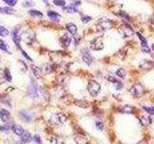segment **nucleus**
Instances as JSON below:
<instances>
[{
	"label": "nucleus",
	"instance_id": "1",
	"mask_svg": "<svg viewBox=\"0 0 154 144\" xmlns=\"http://www.w3.org/2000/svg\"><path fill=\"white\" fill-rule=\"evenodd\" d=\"M88 91L92 97H96L101 91V87L100 85L94 80H90L88 83Z\"/></svg>",
	"mask_w": 154,
	"mask_h": 144
},
{
	"label": "nucleus",
	"instance_id": "2",
	"mask_svg": "<svg viewBox=\"0 0 154 144\" xmlns=\"http://www.w3.org/2000/svg\"><path fill=\"white\" fill-rule=\"evenodd\" d=\"M113 26H114L113 21L110 20V19H106V18L100 19L96 24V28L100 32H104V31L110 30L111 28H113Z\"/></svg>",
	"mask_w": 154,
	"mask_h": 144
},
{
	"label": "nucleus",
	"instance_id": "3",
	"mask_svg": "<svg viewBox=\"0 0 154 144\" xmlns=\"http://www.w3.org/2000/svg\"><path fill=\"white\" fill-rule=\"evenodd\" d=\"M119 32L121 34L123 38H130L134 35V30L128 24H123L119 28Z\"/></svg>",
	"mask_w": 154,
	"mask_h": 144
},
{
	"label": "nucleus",
	"instance_id": "4",
	"mask_svg": "<svg viewBox=\"0 0 154 144\" xmlns=\"http://www.w3.org/2000/svg\"><path fill=\"white\" fill-rule=\"evenodd\" d=\"M51 122L54 124H57V125H62L66 121V116L64 114H61V112H58V114H52L51 118H50Z\"/></svg>",
	"mask_w": 154,
	"mask_h": 144
},
{
	"label": "nucleus",
	"instance_id": "5",
	"mask_svg": "<svg viewBox=\"0 0 154 144\" xmlns=\"http://www.w3.org/2000/svg\"><path fill=\"white\" fill-rule=\"evenodd\" d=\"M27 92L31 97L35 98V99L39 97V87L35 81L32 80V83L30 84V86L27 89Z\"/></svg>",
	"mask_w": 154,
	"mask_h": 144
},
{
	"label": "nucleus",
	"instance_id": "6",
	"mask_svg": "<svg viewBox=\"0 0 154 144\" xmlns=\"http://www.w3.org/2000/svg\"><path fill=\"white\" fill-rule=\"evenodd\" d=\"M81 54H82V59L84 61V63H86L88 66H91L92 64V62H94V58H92V54L90 53V51L87 48H83L82 50H81Z\"/></svg>",
	"mask_w": 154,
	"mask_h": 144
},
{
	"label": "nucleus",
	"instance_id": "7",
	"mask_svg": "<svg viewBox=\"0 0 154 144\" xmlns=\"http://www.w3.org/2000/svg\"><path fill=\"white\" fill-rule=\"evenodd\" d=\"M91 48L94 51H100L103 49V42L100 37H97V38L92 39L91 42Z\"/></svg>",
	"mask_w": 154,
	"mask_h": 144
},
{
	"label": "nucleus",
	"instance_id": "8",
	"mask_svg": "<svg viewBox=\"0 0 154 144\" xmlns=\"http://www.w3.org/2000/svg\"><path fill=\"white\" fill-rule=\"evenodd\" d=\"M129 91L131 93V95L134 96V97H136V98H138L142 94V92H144V89H142V87L141 86V84H136L135 86H133L132 87H131Z\"/></svg>",
	"mask_w": 154,
	"mask_h": 144
},
{
	"label": "nucleus",
	"instance_id": "9",
	"mask_svg": "<svg viewBox=\"0 0 154 144\" xmlns=\"http://www.w3.org/2000/svg\"><path fill=\"white\" fill-rule=\"evenodd\" d=\"M19 117L21 118L22 120L25 121V122H31L33 119V114L32 112H30L29 111H26V110H21V111L18 112Z\"/></svg>",
	"mask_w": 154,
	"mask_h": 144
},
{
	"label": "nucleus",
	"instance_id": "10",
	"mask_svg": "<svg viewBox=\"0 0 154 144\" xmlns=\"http://www.w3.org/2000/svg\"><path fill=\"white\" fill-rule=\"evenodd\" d=\"M20 25H18V26L15 27V29L13 30L12 32V38H13V41L16 44V46L18 47H20L19 45H20V36H19V31H20Z\"/></svg>",
	"mask_w": 154,
	"mask_h": 144
},
{
	"label": "nucleus",
	"instance_id": "11",
	"mask_svg": "<svg viewBox=\"0 0 154 144\" xmlns=\"http://www.w3.org/2000/svg\"><path fill=\"white\" fill-rule=\"evenodd\" d=\"M0 118L4 123H9L12 119V116H11V114L8 110L1 109L0 110Z\"/></svg>",
	"mask_w": 154,
	"mask_h": 144
},
{
	"label": "nucleus",
	"instance_id": "12",
	"mask_svg": "<svg viewBox=\"0 0 154 144\" xmlns=\"http://www.w3.org/2000/svg\"><path fill=\"white\" fill-rule=\"evenodd\" d=\"M12 131L15 133L16 135H19V137H21V135L25 133L24 129L22 128L20 125H18V124H13V125H12Z\"/></svg>",
	"mask_w": 154,
	"mask_h": 144
},
{
	"label": "nucleus",
	"instance_id": "13",
	"mask_svg": "<svg viewBox=\"0 0 154 144\" xmlns=\"http://www.w3.org/2000/svg\"><path fill=\"white\" fill-rule=\"evenodd\" d=\"M140 67L142 69H151L152 67H154V63L147 60H144L140 64Z\"/></svg>",
	"mask_w": 154,
	"mask_h": 144
},
{
	"label": "nucleus",
	"instance_id": "14",
	"mask_svg": "<svg viewBox=\"0 0 154 144\" xmlns=\"http://www.w3.org/2000/svg\"><path fill=\"white\" fill-rule=\"evenodd\" d=\"M74 140L76 144H88V140H87V138L84 137V135H76L74 137Z\"/></svg>",
	"mask_w": 154,
	"mask_h": 144
},
{
	"label": "nucleus",
	"instance_id": "15",
	"mask_svg": "<svg viewBox=\"0 0 154 144\" xmlns=\"http://www.w3.org/2000/svg\"><path fill=\"white\" fill-rule=\"evenodd\" d=\"M47 16H49V18L51 19V20H53V21H59V19H60V15H59L58 13H56V12H54V11H48L47 12Z\"/></svg>",
	"mask_w": 154,
	"mask_h": 144
},
{
	"label": "nucleus",
	"instance_id": "16",
	"mask_svg": "<svg viewBox=\"0 0 154 144\" xmlns=\"http://www.w3.org/2000/svg\"><path fill=\"white\" fill-rule=\"evenodd\" d=\"M66 29H68V31L71 34V35H75V34H76L77 27L75 26L73 23H68L66 25Z\"/></svg>",
	"mask_w": 154,
	"mask_h": 144
},
{
	"label": "nucleus",
	"instance_id": "17",
	"mask_svg": "<svg viewBox=\"0 0 154 144\" xmlns=\"http://www.w3.org/2000/svg\"><path fill=\"white\" fill-rule=\"evenodd\" d=\"M119 111L120 112H122V114H132L134 112V108H132L131 106L125 105V106H123Z\"/></svg>",
	"mask_w": 154,
	"mask_h": 144
},
{
	"label": "nucleus",
	"instance_id": "18",
	"mask_svg": "<svg viewBox=\"0 0 154 144\" xmlns=\"http://www.w3.org/2000/svg\"><path fill=\"white\" fill-rule=\"evenodd\" d=\"M50 144H63V140L58 135H53V137L50 138L49 140Z\"/></svg>",
	"mask_w": 154,
	"mask_h": 144
},
{
	"label": "nucleus",
	"instance_id": "19",
	"mask_svg": "<svg viewBox=\"0 0 154 144\" xmlns=\"http://www.w3.org/2000/svg\"><path fill=\"white\" fill-rule=\"evenodd\" d=\"M61 41H62V43H63V45H65V47H68L69 45L71 44V39L69 38V37L66 36V35H64L63 38L61 39Z\"/></svg>",
	"mask_w": 154,
	"mask_h": 144
},
{
	"label": "nucleus",
	"instance_id": "20",
	"mask_svg": "<svg viewBox=\"0 0 154 144\" xmlns=\"http://www.w3.org/2000/svg\"><path fill=\"white\" fill-rule=\"evenodd\" d=\"M116 74L117 75V77L123 79V78L126 77V70L124 68H122V67H119V68L116 71Z\"/></svg>",
	"mask_w": 154,
	"mask_h": 144
},
{
	"label": "nucleus",
	"instance_id": "21",
	"mask_svg": "<svg viewBox=\"0 0 154 144\" xmlns=\"http://www.w3.org/2000/svg\"><path fill=\"white\" fill-rule=\"evenodd\" d=\"M140 121H141V123L142 124V125H149V124L151 123V118L148 116V115H145V116H142L141 118H140Z\"/></svg>",
	"mask_w": 154,
	"mask_h": 144
},
{
	"label": "nucleus",
	"instance_id": "22",
	"mask_svg": "<svg viewBox=\"0 0 154 144\" xmlns=\"http://www.w3.org/2000/svg\"><path fill=\"white\" fill-rule=\"evenodd\" d=\"M20 137H21V140H22V142H23V143L29 142V141L31 140V135L28 132H25Z\"/></svg>",
	"mask_w": 154,
	"mask_h": 144
},
{
	"label": "nucleus",
	"instance_id": "23",
	"mask_svg": "<svg viewBox=\"0 0 154 144\" xmlns=\"http://www.w3.org/2000/svg\"><path fill=\"white\" fill-rule=\"evenodd\" d=\"M28 14L33 16H36V18H43V13L40 12V11H37V10H30Z\"/></svg>",
	"mask_w": 154,
	"mask_h": 144
},
{
	"label": "nucleus",
	"instance_id": "24",
	"mask_svg": "<svg viewBox=\"0 0 154 144\" xmlns=\"http://www.w3.org/2000/svg\"><path fill=\"white\" fill-rule=\"evenodd\" d=\"M137 36H138L139 39L141 41V44H142V47H147V41L145 39V37L141 35L140 33H137Z\"/></svg>",
	"mask_w": 154,
	"mask_h": 144
},
{
	"label": "nucleus",
	"instance_id": "25",
	"mask_svg": "<svg viewBox=\"0 0 154 144\" xmlns=\"http://www.w3.org/2000/svg\"><path fill=\"white\" fill-rule=\"evenodd\" d=\"M64 10L66 11L69 14H72V13H78V10L76 9V7L73 6V5H71V6H69V7H64Z\"/></svg>",
	"mask_w": 154,
	"mask_h": 144
},
{
	"label": "nucleus",
	"instance_id": "26",
	"mask_svg": "<svg viewBox=\"0 0 154 144\" xmlns=\"http://www.w3.org/2000/svg\"><path fill=\"white\" fill-rule=\"evenodd\" d=\"M9 34H10V32L7 28H5L4 26H0V36L1 37H8Z\"/></svg>",
	"mask_w": 154,
	"mask_h": 144
},
{
	"label": "nucleus",
	"instance_id": "27",
	"mask_svg": "<svg viewBox=\"0 0 154 144\" xmlns=\"http://www.w3.org/2000/svg\"><path fill=\"white\" fill-rule=\"evenodd\" d=\"M32 70H33V72H34V74L36 75V77H37V78L41 77V68H39L38 66H32Z\"/></svg>",
	"mask_w": 154,
	"mask_h": 144
},
{
	"label": "nucleus",
	"instance_id": "28",
	"mask_svg": "<svg viewBox=\"0 0 154 144\" xmlns=\"http://www.w3.org/2000/svg\"><path fill=\"white\" fill-rule=\"evenodd\" d=\"M4 78H5V80L8 81V82H11L12 81V76H11V73H10V70L6 68L4 70Z\"/></svg>",
	"mask_w": 154,
	"mask_h": 144
},
{
	"label": "nucleus",
	"instance_id": "29",
	"mask_svg": "<svg viewBox=\"0 0 154 144\" xmlns=\"http://www.w3.org/2000/svg\"><path fill=\"white\" fill-rule=\"evenodd\" d=\"M76 105H78V107H81V108H88L89 103L87 102V101L79 100V101H76Z\"/></svg>",
	"mask_w": 154,
	"mask_h": 144
},
{
	"label": "nucleus",
	"instance_id": "30",
	"mask_svg": "<svg viewBox=\"0 0 154 144\" xmlns=\"http://www.w3.org/2000/svg\"><path fill=\"white\" fill-rule=\"evenodd\" d=\"M117 15L119 16L120 18L123 19V20H125V19H126V21H129L130 20V18L128 16L127 14H125V13H123V12H119V14H117Z\"/></svg>",
	"mask_w": 154,
	"mask_h": 144
},
{
	"label": "nucleus",
	"instance_id": "31",
	"mask_svg": "<svg viewBox=\"0 0 154 144\" xmlns=\"http://www.w3.org/2000/svg\"><path fill=\"white\" fill-rule=\"evenodd\" d=\"M142 109H144L148 114H150V115L154 114V108H152V107H145H145H142Z\"/></svg>",
	"mask_w": 154,
	"mask_h": 144
},
{
	"label": "nucleus",
	"instance_id": "32",
	"mask_svg": "<svg viewBox=\"0 0 154 144\" xmlns=\"http://www.w3.org/2000/svg\"><path fill=\"white\" fill-rule=\"evenodd\" d=\"M107 80L110 82V83H113L114 85H116V84L119 83V82H120L119 80H117V78L114 77V76H108V77H107Z\"/></svg>",
	"mask_w": 154,
	"mask_h": 144
},
{
	"label": "nucleus",
	"instance_id": "33",
	"mask_svg": "<svg viewBox=\"0 0 154 144\" xmlns=\"http://www.w3.org/2000/svg\"><path fill=\"white\" fill-rule=\"evenodd\" d=\"M96 127L98 131H103L104 130V124H103L101 121H96Z\"/></svg>",
	"mask_w": 154,
	"mask_h": 144
},
{
	"label": "nucleus",
	"instance_id": "34",
	"mask_svg": "<svg viewBox=\"0 0 154 144\" xmlns=\"http://www.w3.org/2000/svg\"><path fill=\"white\" fill-rule=\"evenodd\" d=\"M0 50H3V51H8L6 42H5L4 41H2V39H0Z\"/></svg>",
	"mask_w": 154,
	"mask_h": 144
},
{
	"label": "nucleus",
	"instance_id": "35",
	"mask_svg": "<svg viewBox=\"0 0 154 144\" xmlns=\"http://www.w3.org/2000/svg\"><path fill=\"white\" fill-rule=\"evenodd\" d=\"M53 3H54L56 6L63 7V6H65V5H66V1H65V0H54V1H53Z\"/></svg>",
	"mask_w": 154,
	"mask_h": 144
},
{
	"label": "nucleus",
	"instance_id": "36",
	"mask_svg": "<svg viewBox=\"0 0 154 144\" xmlns=\"http://www.w3.org/2000/svg\"><path fill=\"white\" fill-rule=\"evenodd\" d=\"M3 1L6 3L7 5H9L10 7H13L18 3V0H3Z\"/></svg>",
	"mask_w": 154,
	"mask_h": 144
},
{
	"label": "nucleus",
	"instance_id": "37",
	"mask_svg": "<svg viewBox=\"0 0 154 144\" xmlns=\"http://www.w3.org/2000/svg\"><path fill=\"white\" fill-rule=\"evenodd\" d=\"M81 20H82L84 23H88L89 21L92 20V18H91V16H89L82 15V16H81Z\"/></svg>",
	"mask_w": 154,
	"mask_h": 144
},
{
	"label": "nucleus",
	"instance_id": "38",
	"mask_svg": "<svg viewBox=\"0 0 154 144\" xmlns=\"http://www.w3.org/2000/svg\"><path fill=\"white\" fill-rule=\"evenodd\" d=\"M3 11H4V14H14L15 13L14 9L11 7H5V8H3Z\"/></svg>",
	"mask_w": 154,
	"mask_h": 144
},
{
	"label": "nucleus",
	"instance_id": "39",
	"mask_svg": "<svg viewBox=\"0 0 154 144\" xmlns=\"http://www.w3.org/2000/svg\"><path fill=\"white\" fill-rule=\"evenodd\" d=\"M18 49H19V50H20V52H21V54H22V55H23V56H24V57H25V58H26V59H27V60H28V61H30V62H32V59H31V58L29 57V56H28V55H27V53H26V52H25V51H24V50H23V49H21V48H20V47H18Z\"/></svg>",
	"mask_w": 154,
	"mask_h": 144
},
{
	"label": "nucleus",
	"instance_id": "40",
	"mask_svg": "<svg viewBox=\"0 0 154 144\" xmlns=\"http://www.w3.org/2000/svg\"><path fill=\"white\" fill-rule=\"evenodd\" d=\"M0 100H1V102L6 103V104H9V106H11V102H10L9 97H4V96H2V97L0 98Z\"/></svg>",
	"mask_w": 154,
	"mask_h": 144
},
{
	"label": "nucleus",
	"instance_id": "41",
	"mask_svg": "<svg viewBox=\"0 0 154 144\" xmlns=\"http://www.w3.org/2000/svg\"><path fill=\"white\" fill-rule=\"evenodd\" d=\"M35 3L33 1H25L23 2V6L24 7H32V6H34Z\"/></svg>",
	"mask_w": 154,
	"mask_h": 144
},
{
	"label": "nucleus",
	"instance_id": "42",
	"mask_svg": "<svg viewBox=\"0 0 154 144\" xmlns=\"http://www.w3.org/2000/svg\"><path fill=\"white\" fill-rule=\"evenodd\" d=\"M10 129H12V126H10V125L0 126V131H9Z\"/></svg>",
	"mask_w": 154,
	"mask_h": 144
},
{
	"label": "nucleus",
	"instance_id": "43",
	"mask_svg": "<svg viewBox=\"0 0 154 144\" xmlns=\"http://www.w3.org/2000/svg\"><path fill=\"white\" fill-rule=\"evenodd\" d=\"M34 140H35L38 144H41V137H40V135H34Z\"/></svg>",
	"mask_w": 154,
	"mask_h": 144
},
{
	"label": "nucleus",
	"instance_id": "44",
	"mask_svg": "<svg viewBox=\"0 0 154 144\" xmlns=\"http://www.w3.org/2000/svg\"><path fill=\"white\" fill-rule=\"evenodd\" d=\"M122 87H123V86H122V83H121V82H119L117 84L115 85V87H116L117 90H120V89H122Z\"/></svg>",
	"mask_w": 154,
	"mask_h": 144
},
{
	"label": "nucleus",
	"instance_id": "45",
	"mask_svg": "<svg viewBox=\"0 0 154 144\" xmlns=\"http://www.w3.org/2000/svg\"><path fill=\"white\" fill-rule=\"evenodd\" d=\"M142 51L145 52V53H149V52H150V49L148 48V46H147V47H142Z\"/></svg>",
	"mask_w": 154,
	"mask_h": 144
},
{
	"label": "nucleus",
	"instance_id": "46",
	"mask_svg": "<svg viewBox=\"0 0 154 144\" xmlns=\"http://www.w3.org/2000/svg\"><path fill=\"white\" fill-rule=\"evenodd\" d=\"M3 84V79H2V77H0V85Z\"/></svg>",
	"mask_w": 154,
	"mask_h": 144
},
{
	"label": "nucleus",
	"instance_id": "47",
	"mask_svg": "<svg viewBox=\"0 0 154 144\" xmlns=\"http://www.w3.org/2000/svg\"><path fill=\"white\" fill-rule=\"evenodd\" d=\"M138 144H147V142H145V141H141V142H139Z\"/></svg>",
	"mask_w": 154,
	"mask_h": 144
},
{
	"label": "nucleus",
	"instance_id": "48",
	"mask_svg": "<svg viewBox=\"0 0 154 144\" xmlns=\"http://www.w3.org/2000/svg\"><path fill=\"white\" fill-rule=\"evenodd\" d=\"M151 20H152V22H153V23H154V14H153L152 18H151Z\"/></svg>",
	"mask_w": 154,
	"mask_h": 144
},
{
	"label": "nucleus",
	"instance_id": "49",
	"mask_svg": "<svg viewBox=\"0 0 154 144\" xmlns=\"http://www.w3.org/2000/svg\"><path fill=\"white\" fill-rule=\"evenodd\" d=\"M43 2H45V3H46V4H47V3H48V0H43Z\"/></svg>",
	"mask_w": 154,
	"mask_h": 144
},
{
	"label": "nucleus",
	"instance_id": "50",
	"mask_svg": "<svg viewBox=\"0 0 154 144\" xmlns=\"http://www.w3.org/2000/svg\"><path fill=\"white\" fill-rule=\"evenodd\" d=\"M151 49H152L153 51H154V44H152V46H151Z\"/></svg>",
	"mask_w": 154,
	"mask_h": 144
},
{
	"label": "nucleus",
	"instance_id": "51",
	"mask_svg": "<svg viewBox=\"0 0 154 144\" xmlns=\"http://www.w3.org/2000/svg\"><path fill=\"white\" fill-rule=\"evenodd\" d=\"M151 56H152V58L154 59V54H151Z\"/></svg>",
	"mask_w": 154,
	"mask_h": 144
},
{
	"label": "nucleus",
	"instance_id": "52",
	"mask_svg": "<svg viewBox=\"0 0 154 144\" xmlns=\"http://www.w3.org/2000/svg\"><path fill=\"white\" fill-rule=\"evenodd\" d=\"M16 144H23V143H20V142H19V143H16Z\"/></svg>",
	"mask_w": 154,
	"mask_h": 144
},
{
	"label": "nucleus",
	"instance_id": "53",
	"mask_svg": "<svg viewBox=\"0 0 154 144\" xmlns=\"http://www.w3.org/2000/svg\"><path fill=\"white\" fill-rule=\"evenodd\" d=\"M0 61H1V60H0Z\"/></svg>",
	"mask_w": 154,
	"mask_h": 144
}]
</instances>
